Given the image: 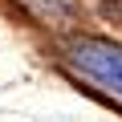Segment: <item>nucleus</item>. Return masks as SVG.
<instances>
[{"label": "nucleus", "instance_id": "obj_1", "mask_svg": "<svg viewBox=\"0 0 122 122\" xmlns=\"http://www.w3.org/2000/svg\"><path fill=\"white\" fill-rule=\"evenodd\" d=\"M65 61L90 86H98L102 94L122 102V45L102 41V37H81L65 49Z\"/></svg>", "mask_w": 122, "mask_h": 122}]
</instances>
